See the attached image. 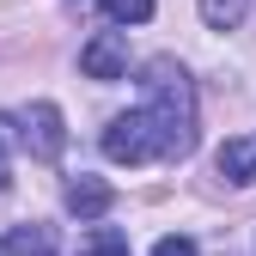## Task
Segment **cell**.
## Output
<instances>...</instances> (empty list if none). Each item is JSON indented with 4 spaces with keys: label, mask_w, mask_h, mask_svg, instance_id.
<instances>
[{
    "label": "cell",
    "mask_w": 256,
    "mask_h": 256,
    "mask_svg": "<svg viewBox=\"0 0 256 256\" xmlns=\"http://www.w3.org/2000/svg\"><path fill=\"white\" fill-rule=\"evenodd\" d=\"M152 256H202V250H196V238L171 232V238H158V244H152Z\"/></svg>",
    "instance_id": "11"
},
{
    "label": "cell",
    "mask_w": 256,
    "mask_h": 256,
    "mask_svg": "<svg viewBox=\"0 0 256 256\" xmlns=\"http://www.w3.org/2000/svg\"><path fill=\"white\" fill-rule=\"evenodd\" d=\"M104 158H116V165H146V158H158V140H152L146 110L110 116V128H104Z\"/></svg>",
    "instance_id": "2"
},
{
    "label": "cell",
    "mask_w": 256,
    "mask_h": 256,
    "mask_svg": "<svg viewBox=\"0 0 256 256\" xmlns=\"http://www.w3.org/2000/svg\"><path fill=\"white\" fill-rule=\"evenodd\" d=\"M104 12H110L116 24H146V18H152V0H104Z\"/></svg>",
    "instance_id": "10"
},
{
    "label": "cell",
    "mask_w": 256,
    "mask_h": 256,
    "mask_svg": "<svg viewBox=\"0 0 256 256\" xmlns=\"http://www.w3.org/2000/svg\"><path fill=\"white\" fill-rule=\"evenodd\" d=\"M0 256H6V250H0Z\"/></svg>",
    "instance_id": "13"
},
{
    "label": "cell",
    "mask_w": 256,
    "mask_h": 256,
    "mask_svg": "<svg viewBox=\"0 0 256 256\" xmlns=\"http://www.w3.org/2000/svg\"><path fill=\"white\" fill-rule=\"evenodd\" d=\"M18 140L30 146V158H61V146H68L61 110H55V104H24V110H18Z\"/></svg>",
    "instance_id": "3"
},
{
    "label": "cell",
    "mask_w": 256,
    "mask_h": 256,
    "mask_svg": "<svg viewBox=\"0 0 256 256\" xmlns=\"http://www.w3.org/2000/svg\"><path fill=\"white\" fill-rule=\"evenodd\" d=\"M80 74L86 80H128V43H122V30H98V37L80 49Z\"/></svg>",
    "instance_id": "4"
},
{
    "label": "cell",
    "mask_w": 256,
    "mask_h": 256,
    "mask_svg": "<svg viewBox=\"0 0 256 256\" xmlns=\"http://www.w3.org/2000/svg\"><path fill=\"white\" fill-rule=\"evenodd\" d=\"M6 256H55V232L49 226H12Z\"/></svg>",
    "instance_id": "7"
},
{
    "label": "cell",
    "mask_w": 256,
    "mask_h": 256,
    "mask_svg": "<svg viewBox=\"0 0 256 256\" xmlns=\"http://www.w3.org/2000/svg\"><path fill=\"white\" fill-rule=\"evenodd\" d=\"M12 183V165H6V122H0V189Z\"/></svg>",
    "instance_id": "12"
},
{
    "label": "cell",
    "mask_w": 256,
    "mask_h": 256,
    "mask_svg": "<svg viewBox=\"0 0 256 256\" xmlns=\"http://www.w3.org/2000/svg\"><path fill=\"white\" fill-rule=\"evenodd\" d=\"M214 165H220L226 183H256V140H226Z\"/></svg>",
    "instance_id": "6"
},
{
    "label": "cell",
    "mask_w": 256,
    "mask_h": 256,
    "mask_svg": "<svg viewBox=\"0 0 256 256\" xmlns=\"http://www.w3.org/2000/svg\"><path fill=\"white\" fill-rule=\"evenodd\" d=\"M244 12H250V0H202V18H208L214 30H238Z\"/></svg>",
    "instance_id": "8"
},
{
    "label": "cell",
    "mask_w": 256,
    "mask_h": 256,
    "mask_svg": "<svg viewBox=\"0 0 256 256\" xmlns=\"http://www.w3.org/2000/svg\"><path fill=\"white\" fill-rule=\"evenodd\" d=\"M146 122H152V140L158 158H189L196 152V86L177 61H146Z\"/></svg>",
    "instance_id": "1"
},
{
    "label": "cell",
    "mask_w": 256,
    "mask_h": 256,
    "mask_svg": "<svg viewBox=\"0 0 256 256\" xmlns=\"http://www.w3.org/2000/svg\"><path fill=\"white\" fill-rule=\"evenodd\" d=\"M110 202H116V189H110L104 177H86V171H80V177L68 183V214H80V220H104Z\"/></svg>",
    "instance_id": "5"
},
{
    "label": "cell",
    "mask_w": 256,
    "mask_h": 256,
    "mask_svg": "<svg viewBox=\"0 0 256 256\" xmlns=\"http://www.w3.org/2000/svg\"><path fill=\"white\" fill-rule=\"evenodd\" d=\"M80 256H128V232H116V226H98L86 244H80Z\"/></svg>",
    "instance_id": "9"
}]
</instances>
